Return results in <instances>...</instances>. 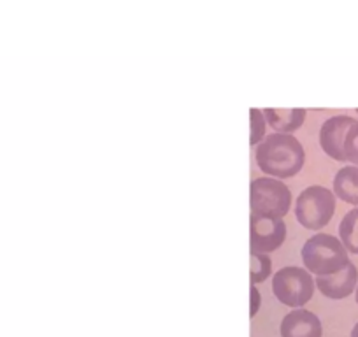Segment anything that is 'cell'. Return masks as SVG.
Masks as SVG:
<instances>
[{"instance_id":"obj_1","label":"cell","mask_w":358,"mask_h":337,"mask_svg":"<svg viewBox=\"0 0 358 337\" xmlns=\"http://www.w3.org/2000/svg\"><path fill=\"white\" fill-rule=\"evenodd\" d=\"M304 148L290 134H273L257 148V164L264 173L280 180L292 178L304 165Z\"/></svg>"},{"instance_id":"obj_2","label":"cell","mask_w":358,"mask_h":337,"mask_svg":"<svg viewBox=\"0 0 358 337\" xmlns=\"http://www.w3.org/2000/svg\"><path fill=\"white\" fill-rule=\"evenodd\" d=\"M302 260L316 276H332L350 264L348 251L339 239L329 234H316L306 241Z\"/></svg>"},{"instance_id":"obj_3","label":"cell","mask_w":358,"mask_h":337,"mask_svg":"<svg viewBox=\"0 0 358 337\" xmlns=\"http://www.w3.org/2000/svg\"><path fill=\"white\" fill-rule=\"evenodd\" d=\"M336 211V197L325 187H309L299 195L295 215L302 227L320 230L332 220Z\"/></svg>"},{"instance_id":"obj_4","label":"cell","mask_w":358,"mask_h":337,"mask_svg":"<svg viewBox=\"0 0 358 337\" xmlns=\"http://www.w3.org/2000/svg\"><path fill=\"white\" fill-rule=\"evenodd\" d=\"M273 292L278 301L290 308H302L311 301L315 292V280L301 267H285L278 271L273 281Z\"/></svg>"},{"instance_id":"obj_5","label":"cell","mask_w":358,"mask_h":337,"mask_svg":"<svg viewBox=\"0 0 358 337\" xmlns=\"http://www.w3.org/2000/svg\"><path fill=\"white\" fill-rule=\"evenodd\" d=\"M290 190L273 178H258L251 183V211L283 218L290 211Z\"/></svg>"},{"instance_id":"obj_6","label":"cell","mask_w":358,"mask_h":337,"mask_svg":"<svg viewBox=\"0 0 358 337\" xmlns=\"http://www.w3.org/2000/svg\"><path fill=\"white\" fill-rule=\"evenodd\" d=\"M287 237V225L283 218L251 213V251L253 253H268L283 244Z\"/></svg>"},{"instance_id":"obj_7","label":"cell","mask_w":358,"mask_h":337,"mask_svg":"<svg viewBox=\"0 0 358 337\" xmlns=\"http://www.w3.org/2000/svg\"><path fill=\"white\" fill-rule=\"evenodd\" d=\"M355 123H357V120L351 118V116H334L323 123L322 130H320V144L330 158L337 162H346L344 139H346L348 130Z\"/></svg>"},{"instance_id":"obj_8","label":"cell","mask_w":358,"mask_h":337,"mask_svg":"<svg viewBox=\"0 0 358 337\" xmlns=\"http://www.w3.org/2000/svg\"><path fill=\"white\" fill-rule=\"evenodd\" d=\"M322 322L306 309H294L281 322V337H322Z\"/></svg>"},{"instance_id":"obj_9","label":"cell","mask_w":358,"mask_h":337,"mask_svg":"<svg viewBox=\"0 0 358 337\" xmlns=\"http://www.w3.org/2000/svg\"><path fill=\"white\" fill-rule=\"evenodd\" d=\"M358 281V271L353 264H348L343 271L332 274V276H318L316 287L325 297L329 299H344L353 294Z\"/></svg>"},{"instance_id":"obj_10","label":"cell","mask_w":358,"mask_h":337,"mask_svg":"<svg viewBox=\"0 0 358 337\" xmlns=\"http://www.w3.org/2000/svg\"><path fill=\"white\" fill-rule=\"evenodd\" d=\"M264 116L278 134H288L301 129L306 118V109H265Z\"/></svg>"},{"instance_id":"obj_11","label":"cell","mask_w":358,"mask_h":337,"mask_svg":"<svg viewBox=\"0 0 358 337\" xmlns=\"http://www.w3.org/2000/svg\"><path fill=\"white\" fill-rule=\"evenodd\" d=\"M334 194L348 204L358 206V167H343L334 178Z\"/></svg>"},{"instance_id":"obj_12","label":"cell","mask_w":358,"mask_h":337,"mask_svg":"<svg viewBox=\"0 0 358 337\" xmlns=\"http://www.w3.org/2000/svg\"><path fill=\"white\" fill-rule=\"evenodd\" d=\"M339 236L346 251L358 255V208L344 216L339 225Z\"/></svg>"},{"instance_id":"obj_13","label":"cell","mask_w":358,"mask_h":337,"mask_svg":"<svg viewBox=\"0 0 358 337\" xmlns=\"http://www.w3.org/2000/svg\"><path fill=\"white\" fill-rule=\"evenodd\" d=\"M271 259L264 253H253L251 251V283L257 285L260 281L267 280L271 274Z\"/></svg>"},{"instance_id":"obj_14","label":"cell","mask_w":358,"mask_h":337,"mask_svg":"<svg viewBox=\"0 0 358 337\" xmlns=\"http://www.w3.org/2000/svg\"><path fill=\"white\" fill-rule=\"evenodd\" d=\"M344 157L346 160L353 162L355 167H358V122L348 130L344 139Z\"/></svg>"},{"instance_id":"obj_15","label":"cell","mask_w":358,"mask_h":337,"mask_svg":"<svg viewBox=\"0 0 358 337\" xmlns=\"http://www.w3.org/2000/svg\"><path fill=\"white\" fill-rule=\"evenodd\" d=\"M251 122H253V136H251V144H257L258 139L264 136V115H260V111L257 109H251Z\"/></svg>"},{"instance_id":"obj_16","label":"cell","mask_w":358,"mask_h":337,"mask_svg":"<svg viewBox=\"0 0 358 337\" xmlns=\"http://www.w3.org/2000/svg\"><path fill=\"white\" fill-rule=\"evenodd\" d=\"M251 299H253V304H251V316L257 315L258 311V304H260V294H258L257 287H251Z\"/></svg>"},{"instance_id":"obj_17","label":"cell","mask_w":358,"mask_h":337,"mask_svg":"<svg viewBox=\"0 0 358 337\" xmlns=\"http://www.w3.org/2000/svg\"><path fill=\"white\" fill-rule=\"evenodd\" d=\"M351 337H358V323L353 327V330H351Z\"/></svg>"},{"instance_id":"obj_18","label":"cell","mask_w":358,"mask_h":337,"mask_svg":"<svg viewBox=\"0 0 358 337\" xmlns=\"http://www.w3.org/2000/svg\"><path fill=\"white\" fill-rule=\"evenodd\" d=\"M357 304H358V287H357Z\"/></svg>"},{"instance_id":"obj_19","label":"cell","mask_w":358,"mask_h":337,"mask_svg":"<svg viewBox=\"0 0 358 337\" xmlns=\"http://www.w3.org/2000/svg\"><path fill=\"white\" fill-rule=\"evenodd\" d=\"M357 113H358V109H357Z\"/></svg>"}]
</instances>
